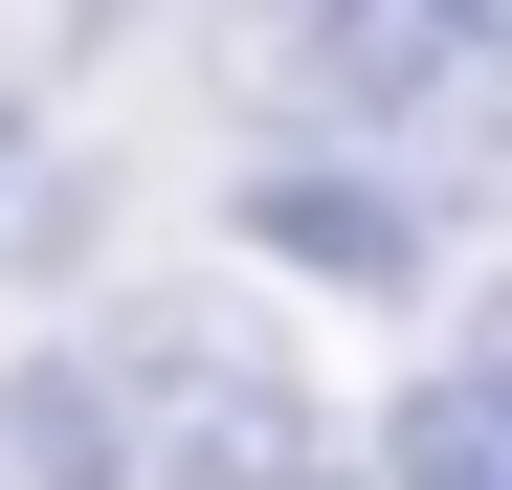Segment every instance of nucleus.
Returning a JSON list of instances; mask_svg holds the SVG:
<instances>
[{
  "label": "nucleus",
  "instance_id": "f03ea898",
  "mask_svg": "<svg viewBox=\"0 0 512 490\" xmlns=\"http://www.w3.org/2000/svg\"><path fill=\"white\" fill-rule=\"evenodd\" d=\"M490 67V0H312L290 23V90L312 112H446Z\"/></svg>",
  "mask_w": 512,
  "mask_h": 490
},
{
  "label": "nucleus",
  "instance_id": "39448f33",
  "mask_svg": "<svg viewBox=\"0 0 512 490\" xmlns=\"http://www.w3.org/2000/svg\"><path fill=\"white\" fill-rule=\"evenodd\" d=\"M401 490H512V401L490 379H423L401 401Z\"/></svg>",
  "mask_w": 512,
  "mask_h": 490
},
{
  "label": "nucleus",
  "instance_id": "7ed1b4c3",
  "mask_svg": "<svg viewBox=\"0 0 512 490\" xmlns=\"http://www.w3.org/2000/svg\"><path fill=\"white\" fill-rule=\"evenodd\" d=\"M245 245H268V268H334V290H423V223L401 179H334V156H290V179H245Z\"/></svg>",
  "mask_w": 512,
  "mask_h": 490
},
{
  "label": "nucleus",
  "instance_id": "20e7f679",
  "mask_svg": "<svg viewBox=\"0 0 512 490\" xmlns=\"http://www.w3.org/2000/svg\"><path fill=\"white\" fill-rule=\"evenodd\" d=\"M0 446H23L45 490H112V468H134V335H67V357H23V424H0Z\"/></svg>",
  "mask_w": 512,
  "mask_h": 490
},
{
  "label": "nucleus",
  "instance_id": "f257e3e1",
  "mask_svg": "<svg viewBox=\"0 0 512 490\" xmlns=\"http://www.w3.org/2000/svg\"><path fill=\"white\" fill-rule=\"evenodd\" d=\"M112 490H357V468H334V424H312L268 357L134 335V468H112Z\"/></svg>",
  "mask_w": 512,
  "mask_h": 490
}]
</instances>
